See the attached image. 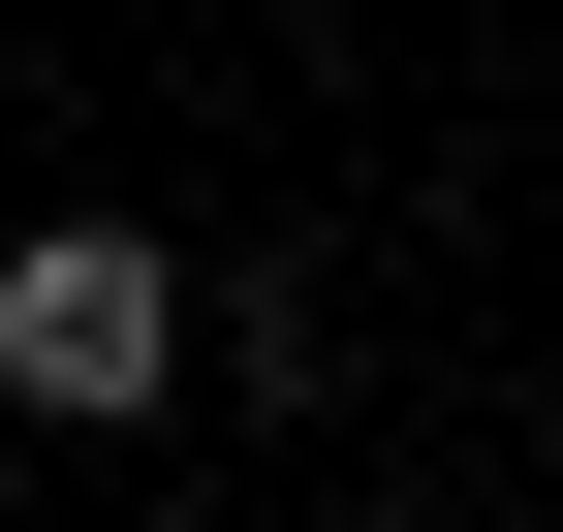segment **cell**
<instances>
[{"mask_svg": "<svg viewBox=\"0 0 563 532\" xmlns=\"http://www.w3.org/2000/svg\"><path fill=\"white\" fill-rule=\"evenodd\" d=\"M0 408L157 439V408H188V251H157V220H0Z\"/></svg>", "mask_w": 563, "mask_h": 532, "instance_id": "cell-1", "label": "cell"}, {"mask_svg": "<svg viewBox=\"0 0 563 532\" xmlns=\"http://www.w3.org/2000/svg\"><path fill=\"white\" fill-rule=\"evenodd\" d=\"M95 532H188V501H95Z\"/></svg>", "mask_w": 563, "mask_h": 532, "instance_id": "cell-2", "label": "cell"}, {"mask_svg": "<svg viewBox=\"0 0 563 532\" xmlns=\"http://www.w3.org/2000/svg\"><path fill=\"white\" fill-rule=\"evenodd\" d=\"M376 532H439V501H376Z\"/></svg>", "mask_w": 563, "mask_h": 532, "instance_id": "cell-3", "label": "cell"}]
</instances>
